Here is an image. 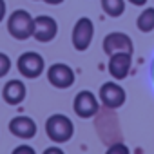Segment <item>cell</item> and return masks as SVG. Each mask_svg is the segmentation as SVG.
<instances>
[{"label":"cell","mask_w":154,"mask_h":154,"mask_svg":"<svg viewBox=\"0 0 154 154\" xmlns=\"http://www.w3.org/2000/svg\"><path fill=\"white\" fill-rule=\"evenodd\" d=\"M72 109L78 118L87 120V118L96 116V112L100 111V100L91 91H80L72 100Z\"/></svg>","instance_id":"cell-6"},{"label":"cell","mask_w":154,"mask_h":154,"mask_svg":"<svg viewBox=\"0 0 154 154\" xmlns=\"http://www.w3.org/2000/svg\"><path fill=\"white\" fill-rule=\"evenodd\" d=\"M35 29V18L26 9H15L8 18V33L17 40H27L33 38Z\"/></svg>","instance_id":"cell-2"},{"label":"cell","mask_w":154,"mask_h":154,"mask_svg":"<svg viewBox=\"0 0 154 154\" xmlns=\"http://www.w3.org/2000/svg\"><path fill=\"white\" fill-rule=\"evenodd\" d=\"M58 35V24L53 17L49 15H40L35 18V29H33V38L36 42L47 44L51 40H54Z\"/></svg>","instance_id":"cell-9"},{"label":"cell","mask_w":154,"mask_h":154,"mask_svg":"<svg viewBox=\"0 0 154 154\" xmlns=\"http://www.w3.org/2000/svg\"><path fill=\"white\" fill-rule=\"evenodd\" d=\"M36 123L33 118L29 116H15L11 122H9V132L20 140H31L36 136Z\"/></svg>","instance_id":"cell-11"},{"label":"cell","mask_w":154,"mask_h":154,"mask_svg":"<svg viewBox=\"0 0 154 154\" xmlns=\"http://www.w3.org/2000/svg\"><path fill=\"white\" fill-rule=\"evenodd\" d=\"M132 67V54L129 53H114L109 56L107 71L114 80H125Z\"/></svg>","instance_id":"cell-10"},{"label":"cell","mask_w":154,"mask_h":154,"mask_svg":"<svg viewBox=\"0 0 154 154\" xmlns=\"http://www.w3.org/2000/svg\"><path fill=\"white\" fill-rule=\"evenodd\" d=\"M42 154H65V152H63L60 147H47Z\"/></svg>","instance_id":"cell-19"},{"label":"cell","mask_w":154,"mask_h":154,"mask_svg":"<svg viewBox=\"0 0 154 154\" xmlns=\"http://www.w3.org/2000/svg\"><path fill=\"white\" fill-rule=\"evenodd\" d=\"M8 15V6H6V0H0V22H4Z\"/></svg>","instance_id":"cell-18"},{"label":"cell","mask_w":154,"mask_h":154,"mask_svg":"<svg viewBox=\"0 0 154 154\" xmlns=\"http://www.w3.org/2000/svg\"><path fill=\"white\" fill-rule=\"evenodd\" d=\"M9 71H11V58L6 53H0V78H4Z\"/></svg>","instance_id":"cell-15"},{"label":"cell","mask_w":154,"mask_h":154,"mask_svg":"<svg viewBox=\"0 0 154 154\" xmlns=\"http://www.w3.org/2000/svg\"><path fill=\"white\" fill-rule=\"evenodd\" d=\"M136 27L141 33H150L154 31V8H145L138 18H136Z\"/></svg>","instance_id":"cell-13"},{"label":"cell","mask_w":154,"mask_h":154,"mask_svg":"<svg viewBox=\"0 0 154 154\" xmlns=\"http://www.w3.org/2000/svg\"><path fill=\"white\" fill-rule=\"evenodd\" d=\"M47 80L56 89H69V87H72L76 76H74L72 67H69L67 63L58 62V63H53L47 69Z\"/></svg>","instance_id":"cell-7"},{"label":"cell","mask_w":154,"mask_h":154,"mask_svg":"<svg viewBox=\"0 0 154 154\" xmlns=\"http://www.w3.org/2000/svg\"><path fill=\"white\" fill-rule=\"evenodd\" d=\"M11 154H36V150L31 147V145H18V147H15L13 149V152Z\"/></svg>","instance_id":"cell-17"},{"label":"cell","mask_w":154,"mask_h":154,"mask_svg":"<svg viewBox=\"0 0 154 154\" xmlns=\"http://www.w3.org/2000/svg\"><path fill=\"white\" fill-rule=\"evenodd\" d=\"M127 2H131L132 6H138L140 8V6H145L147 4V0H127Z\"/></svg>","instance_id":"cell-20"},{"label":"cell","mask_w":154,"mask_h":154,"mask_svg":"<svg viewBox=\"0 0 154 154\" xmlns=\"http://www.w3.org/2000/svg\"><path fill=\"white\" fill-rule=\"evenodd\" d=\"M102 9L107 17L118 18L125 13V0H100Z\"/></svg>","instance_id":"cell-14"},{"label":"cell","mask_w":154,"mask_h":154,"mask_svg":"<svg viewBox=\"0 0 154 154\" xmlns=\"http://www.w3.org/2000/svg\"><path fill=\"white\" fill-rule=\"evenodd\" d=\"M44 2H45V4H49V6H60L63 0H44Z\"/></svg>","instance_id":"cell-21"},{"label":"cell","mask_w":154,"mask_h":154,"mask_svg":"<svg viewBox=\"0 0 154 154\" xmlns=\"http://www.w3.org/2000/svg\"><path fill=\"white\" fill-rule=\"evenodd\" d=\"M93 36H94V24L89 17H82L76 20L72 33H71V42L76 51L80 53L87 51L89 45L93 44Z\"/></svg>","instance_id":"cell-3"},{"label":"cell","mask_w":154,"mask_h":154,"mask_svg":"<svg viewBox=\"0 0 154 154\" xmlns=\"http://www.w3.org/2000/svg\"><path fill=\"white\" fill-rule=\"evenodd\" d=\"M45 134L54 143H67L74 134V123L65 114H51L45 122Z\"/></svg>","instance_id":"cell-1"},{"label":"cell","mask_w":154,"mask_h":154,"mask_svg":"<svg viewBox=\"0 0 154 154\" xmlns=\"http://www.w3.org/2000/svg\"><path fill=\"white\" fill-rule=\"evenodd\" d=\"M102 47H103V53H105L107 56H111V54H114V53H129V54H132V51H134L132 38H131L129 35L122 33V31H112V33H109V35L103 38Z\"/></svg>","instance_id":"cell-8"},{"label":"cell","mask_w":154,"mask_h":154,"mask_svg":"<svg viewBox=\"0 0 154 154\" xmlns=\"http://www.w3.org/2000/svg\"><path fill=\"white\" fill-rule=\"evenodd\" d=\"M98 100L107 109H120L125 103L127 94H125V89L120 84H116V82H105L100 87V91H98Z\"/></svg>","instance_id":"cell-5"},{"label":"cell","mask_w":154,"mask_h":154,"mask_svg":"<svg viewBox=\"0 0 154 154\" xmlns=\"http://www.w3.org/2000/svg\"><path fill=\"white\" fill-rule=\"evenodd\" d=\"M105 154H131V150L125 143H114L105 150Z\"/></svg>","instance_id":"cell-16"},{"label":"cell","mask_w":154,"mask_h":154,"mask_svg":"<svg viewBox=\"0 0 154 154\" xmlns=\"http://www.w3.org/2000/svg\"><path fill=\"white\" fill-rule=\"evenodd\" d=\"M27 89L22 80H9L2 89V98L8 105H20L26 100Z\"/></svg>","instance_id":"cell-12"},{"label":"cell","mask_w":154,"mask_h":154,"mask_svg":"<svg viewBox=\"0 0 154 154\" xmlns=\"http://www.w3.org/2000/svg\"><path fill=\"white\" fill-rule=\"evenodd\" d=\"M17 67H18V72L24 76V78L35 80V78H38V76L45 71V62H44V56L40 53L27 51V53L18 56Z\"/></svg>","instance_id":"cell-4"}]
</instances>
